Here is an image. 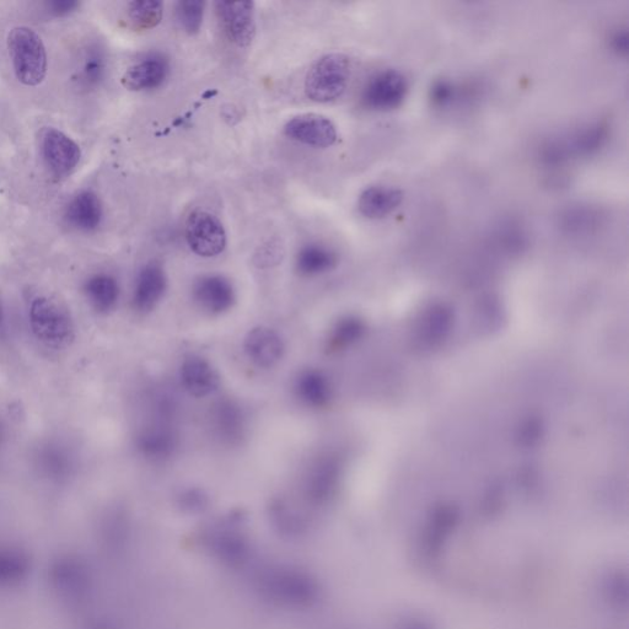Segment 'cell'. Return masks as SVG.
<instances>
[{"instance_id":"6da1fadb","label":"cell","mask_w":629,"mask_h":629,"mask_svg":"<svg viewBox=\"0 0 629 629\" xmlns=\"http://www.w3.org/2000/svg\"><path fill=\"white\" fill-rule=\"evenodd\" d=\"M8 51L19 83L35 88L47 75L45 43L35 30L28 26H16L8 35Z\"/></svg>"},{"instance_id":"7a4b0ae2","label":"cell","mask_w":629,"mask_h":629,"mask_svg":"<svg viewBox=\"0 0 629 629\" xmlns=\"http://www.w3.org/2000/svg\"><path fill=\"white\" fill-rule=\"evenodd\" d=\"M29 320L35 337L46 347L63 349L71 346L74 340L72 316L57 299L37 295L31 300Z\"/></svg>"},{"instance_id":"3957f363","label":"cell","mask_w":629,"mask_h":629,"mask_svg":"<svg viewBox=\"0 0 629 629\" xmlns=\"http://www.w3.org/2000/svg\"><path fill=\"white\" fill-rule=\"evenodd\" d=\"M351 59L331 53L317 59L305 78V94L311 101L327 104L340 99L351 80Z\"/></svg>"},{"instance_id":"277c9868","label":"cell","mask_w":629,"mask_h":629,"mask_svg":"<svg viewBox=\"0 0 629 629\" xmlns=\"http://www.w3.org/2000/svg\"><path fill=\"white\" fill-rule=\"evenodd\" d=\"M408 88L410 85L405 74L397 69H383L375 73L365 84L362 101L369 110H395L405 101Z\"/></svg>"},{"instance_id":"5b68a950","label":"cell","mask_w":629,"mask_h":629,"mask_svg":"<svg viewBox=\"0 0 629 629\" xmlns=\"http://www.w3.org/2000/svg\"><path fill=\"white\" fill-rule=\"evenodd\" d=\"M185 235L190 249L204 258L222 254L227 246L223 223L206 211H195L188 215Z\"/></svg>"},{"instance_id":"8992f818","label":"cell","mask_w":629,"mask_h":629,"mask_svg":"<svg viewBox=\"0 0 629 629\" xmlns=\"http://www.w3.org/2000/svg\"><path fill=\"white\" fill-rule=\"evenodd\" d=\"M40 150L48 170L59 179L71 175L82 159L77 142L55 127L42 129Z\"/></svg>"},{"instance_id":"52a82bcc","label":"cell","mask_w":629,"mask_h":629,"mask_svg":"<svg viewBox=\"0 0 629 629\" xmlns=\"http://www.w3.org/2000/svg\"><path fill=\"white\" fill-rule=\"evenodd\" d=\"M215 10L228 39L238 47H249L256 36L255 4L218 2Z\"/></svg>"},{"instance_id":"ba28073f","label":"cell","mask_w":629,"mask_h":629,"mask_svg":"<svg viewBox=\"0 0 629 629\" xmlns=\"http://www.w3.org/2000/svg\"><path fill=\"white\" fill-rule=\"evenodd\" d=\"M341 466L335 456L322 454L311 462L304 476V494L314 504H324L335 494Z\"/></svg>"},{"instance_id":"9c48e42d","label":"cell","mask_w":629,"mask_h":629,"mask_svg":"<svg viewBox=\"0 0 629 629\" xmlns=\"http://www.w3.org/2000/svg\"><path fill=\"white\" fill-rule=\"evenodd\" d=\"M136 445L144 459L163 462L176 454L180 438L168 418H160L138 433Z\"/></svg>"},{"instance_id":"30bf717a","label":"cell","mask_w":629,"mask_h":629,"mask_svg":"<svg viewBox=\"0 0 629 629\" xmlns=\"http://www.w3.org/2000/svg\"><path fill=\"white\" fill-rule=\"evenodd\" d=\"M196 304L209 315H223L234 308L236 292L228 278L208 274L198 278L192 290Z\"/></svg>"},{"instance_id":"8fae6325","label":"cell","mask_w":629,"mask_h":629,"mask_svg":"<svg viewBox=\"0 0 629 629\" xmlns=\"http://www.w3.org/2000/svg\"><path fill=\"white\" fill-rule=\"evenodd\" d=\"M284 133L293 141L315 148H329L337 141V129L329 118L305 114L290 120Z\"/></svg>"},{"instance_id":"7c38bea8","label":"cell","mask_w":629,"mask_h":629,"mask_svg":"<svg viewBox=\"0 0 629 629\" xmlns=\"http://www.w3.org/2000/svg\"><path fill=\"white\" fill-rule=\"evenodd\" d=\"M244 349L247 358L256 367L270 369L281 362L286 352V344L276 330L258 326L247 333Z\"/></svg>"},{"instance_id":"4fadbf2b","label":"cell","mask_w":629,"mask_h":629,"mask_svg":"<svg viewBox=\"0 0 629 629\" xmlns=\"http://www.w3.org/2000/svg\"><path fill=\"white\" fill-rule=\"evenodd\" d=\"M168 289V277L163 266L150 262L139 272L133 290L132 305L141 314L150 313L157 308Z\"/></svg>"},{"instance_id":"5bb4252c","label":"cell","mask_w":629,"mask_h":629,"mask_svg":"<svg viewBox=\"0 0 629 629\" xmlns=\"http://www.w3.org/2000/svg\"><path fill=\"white\" fill-rule=\"evenodd\" d=\"M211 426L220 442L229 446L239 445L247 432L245 412L238 402L228 399L219 401L212 408Z\"/></svg>"},{"instance_id":"9a60e30c","label":"cell","mask_w":629,"mask_h":629,"mask_svg":"<svg viewBox=\"0 0 629 629\" xmlns=\"http://www.w3.org/2000/svg\"><path fill=\"white\" fill-rule=\"evenodd\" d=\"M180 380L187 394L196 399L214 394L220 385L217 370L208 360L197 356L187 357L182 362Z\"/></svg>"},{"instance_id":"2e32d148","label":"cell","mask_w":629,"mask_h":629,"mask_svg":"<svg viewBox=\"0 0 629 629\" xmlns=\"http://www.w3.org/2000/svg\"><path fill=\"white\" fill-rule=\"evenodd\" d=\"M170 64L168 59L153 55L129 67L122 77V85L131 91H147L159 88L168 78Z\"/></svg>"},{"instance_id":"e0dca14e","label":"cell","mask_w":629,"mask_h":629,"mask_svg":"<svg viewBox=\"0 0 629 629\" xmlns=\"http://www.w3.org/2000/svg\"><path fill=\"white\" fill-rule=\"evenodd\" d=\"M403 198L405 195L400 188L376 185L365 188L359 196L358 209L365 218L383 219L400 208Z\"/></svg>"},{"instance_id":"ac0fdd59","label":"cell","mask_w":629,"mask_h":629,"mask_svg":"<svg viewBox=\"0 0 629 629\" xmlns=\"http://www.w3.org/2000/svg\"><path fill=\"white\" fill-rule=\"evenodd\" d=\"M104 218V209L98 195L91 191L79 192L68 203L64 219L72 228L86 231H94L100 227Z\"/></svg>"},{"instance_id":"d6986e66","label":"cell","mask_w":629,"mask_h":629,"mask_svg":"<svg viewBox=\"0 0 629 629\" xmlns=\"http://www.w3.org/2000/svg\"><path fill=\"white\" fill-rule=\"evenodd\" d=\"M294 390L301 403L317 410L329 406L333 397L331 380L319 369L301 372L295 380Z\"/></svg>"},{"instance_id":"ffe728a7","label":"cell","mask_w":629,"mask_h":629,"mask_svg":"<svg viewBox=\"0 0 629 629\" xmlns=\"http://www.w3.org/2000/svg\"><path fill=\"white\" fill-rule=\"evenodd\" d=\"M107 72V56L100 45H89L80 55L74 69L73 82L80 90H93L104 82Z\"/></svg>"},{"instance_id":"44dd1931","label":"cell","mask_w":629,"mask_h":629,"mask_svg":"<svg viewBox=\"0 0 629 629\" xmlns=\"http://www.w3.org/2000/svg\"><path fill=\"white\" fill-rule=\"evenodd\" d=\"M84 293L98 313L107 314L116 308L121 289L115 277L101 273L86 281Z\"/></svg>"},{"instance_id":"7402d4cb","label":"cell","mask_w":629,"mask_h":629,"mask_svg":"<svg viewBox=\"0 0 629 629\" xmlns=\"http://www.w3.org/2000/svg\"><path fill=\"white\" fill-rule=\"evenodd\" d=\"M336 252L320 244L301 247L295 260V267L300 276L316 277L333 270L337 265Z\"/></svg>"},{"instance_id":"603a6c76","label":"cell","mask_w":629,"mask_h":629,"mask_svg":"<svg viewBox=\"0 0 629 629\" xmlns=\"http://www.w3.org/2000/svg\"><path fill=\"white\" fill-rule=\"evenodd\" d=\"M40 470L48 476L63 477L73 469L72 454L61 444H46L42 446L39 455Z\"/></svg>"},{"instance_id":"cb8c5ba5","label":"cell","mask_w":629,"mask_h":629,"mask_svg":"<svg viewBox=\"0 0 629 629\" xmlns=\"http://www.w3.org/2000/svg\"><path fill=\"white\" fill-rule=\"evenodd\" d=\"M127 13L134 28L150 30L157 28L163 19L164 5L157 0H137L128 4Z\"/></svg>"},{"instance_id":"d4e9b609","label":"cell","mask_w":629,"mask_h":629,"mask_svg":"<svg viewBox=\"0 0 629 629\" xmlns=\"http://www.w3.org/2000/svg\"><path fill=\"white\" fill-rule=\"evenodd\" d=\"M362 332L363 326L359 320L354 317H344L332 327L329 340H327V351L338 352L351 346L362 336Z\"/></svg>"},{"instance_id":"484cf974","label":"cell","mask_w":629,"mask_h":629,"mask_svg":"<svg viewBox=\"0 0 629 629\" xmlns=\"http://www.w3.org/2000/svg\"><path fill=\"white\" fill-rule=\"evenodd\" d=\"M607 139L606 127L595 123L580 129L574 134L571 145H567L569 152L577 154L589 155L599 150L605 144Z\"/></svg>"},{"instance_id":"4316f807","label":"cell","mask_w":629,"mask_h":629,"mask_svg":"<svg viewBox=\"0 0 629 629\" xmlns=\"http://www.w3.org/2000/svg\"><path fill=\"white\" fill-rule=\"evenodd\" d=\"M206 3L201 0H184L176 4V19L188 35H196L203 24Z\"/></svg>"},{"instance_id":"83f0119b","label":"cell","mask_w":629,"mask_h":629,"mask_svg":"<svg viewBox=\"0 0 629 629\" xmlns=\"http://www.w3.org/2000/svg\"><path fill=\"white\" fill-rule=\"evenodd\" d=\"M460 88L450 80H438L430 89V100L438 107H449L460 99Z\"/></svg>"},{"instance_id":"f1b7e54d","label":"cell","mask_w":629,"mask_h":629,"mask_svg":"<svg viewBox=\"0 0 629 629\" xmlns=\"http://www.w3.org/2000/svg\"><path fill=\"white\" fill-rule=\"evenodd\" d=\"M79 3L74 0H53V2L46 3L47 12L56 18H64V16L71 15L79 8Z\"/></svg>"},{"instance_id":"f546056e","label":"cell","mask_w":629,"mask_h":629,"mask_svg":"<svg viewBox=\"0 0 629 629\" xmlns=\"http://www.w3.org/2000/svg\"><path fill=\"white\" fill-rule=\"evenodd\" d=\"M282 260V251L278 245L268 244L256 255L258 267H270Z\"/></svg>"},{"instance_id":"4dcf8cb0","label":"cell","mask_w":629,"mask_h":629,"mask_svg":"<svg viewBox=\"0 0 629 629\" xmlns=\"http://www.w3.org/2000/svg\"><path fill=\"white\" fill-rule=\"evenodd\" d=\"M207 504V497L200 489H188L181 496V505L185 509L201 510Z\"/></svg>"},{"instance_id":"1f68e13d","label":"cell","mask_w":629,"mask_h":629,"mask_svg":"<svg viewBox=\"0 0 629 629\" xmlns=\"http://www.w3.org/2000/svg\"><path fill=\"white\" fill-rule=\"evenodd\" d=\"M628 32L627 30H618L614 36L611 37L612 51L617 55L625 56L628 52Z\"/></svg>"},{"instance_id":"d6a6232c","label":"cell","mask_w":629,"mask_h":629,"mask_svg":"<svg viewBox=\"0 0 629 629\" xmlns=\"http://www.w3.org/2000/svg\"><path fill=\"white\" fill-rule=\"evenodd\" d=\"M4 440H5V426L2 419H0V448H2L4 444Z\"/></svg>"},{"instance_id":"836d02e7","label":"cell","mask_w":629,"mask_h":629,"mask_svg":"<svg viewBox=\"0 0 629 629\" xmlns=\"http://www.w3.org/2000/svg\"><path fill=\"white\" fill-rule=\"evenodd\" d=\"M3 316H4L3 306L2 304H0V324H2Z\"/></svg>"}]
</instances>
